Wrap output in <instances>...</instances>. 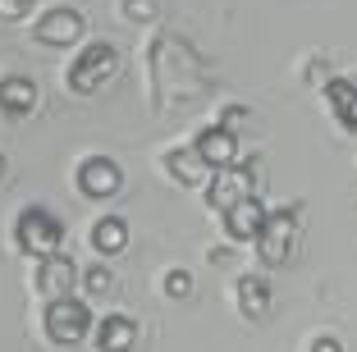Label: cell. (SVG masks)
<instances>
[{
  "label": "cell",
  "mask_w": 357,
  "mask_h": 352,
  "mask_svg": "<svg viewBox=\"0 0 357 352\" xmlns=\"http://www.w3.org/2000/svg\"><path fill=\"white\" fill-rule=\"evenodd\" d=\"M87 330H92V307H87L83 298H55L51 307H46V334H51V343H83Z\"/></svg>",
  "instance_id": "3957f363"
},
{
  "label": "cell",
  "mask_w": 357,
  "mask_h": 352,
  "mask_svg": "<svg viewBox=\"0 0 357 352\" xmlns=\"http://www.w3.org/2000/svg\"><path fill=\"white\" fill-rule=\"evenodd\" d=\"M261 224H266V206L257 197H243L225 211V234H229L234 243H252L257 234H261Z\"/></svg>",
  "instance_id": "9c48e42d"
},
{
  "label": "cell",
  "mask_w": 357,
  "mask_h": 352,
  "mask_svg": "<svg viewBox=\"0 0 357 352\" xmlns=\"http://www.w3.org/2000/svg\"><path fill=\"white\" fill-rule=\"evenodd\" d=\"M119 183H124V174H119V165L110 155H87L83 165H78V188H83V197H92V201L115 197Z\"/></svg>",
  "instance_id": "52a82bcc"
},
{
  "label": "cell",
  "mask_w": 357,
  "mask_h": 352,
  "mask_svg": "<svg viewBox=\"0 0 357 352\" xmlns=\"http://www.w3.org/2000/svg\"><path fill=\"white\" fill-rule=\"evenodd\" d=\"M326 96H330V105H335L339 124L357 133V83H348V78H335V83L326 87Z\"/></svg>",
  "instance_id": "2e32d148"
},
{
  "label": "cell",
  "mask_w": 357,
  "mask_h": 352,
  "mask_svg": "<svg viewBox=\"0 0 357 352\" xmlns=\"http://www.w3.org/2000/svg\"><path fill=\"white\" fill-rule=\"evenodd\" d=\"M156 10H160V0H124V14H133V19H151Z\"/></svg>",
  "instance_id": "ffe728a7"
},
{
  "label": "cell",
  "mask_w": 357,
  "mask_h": 352,
  "mask_svg": "<svg viewBox=\"0 0 357 352\" xmlns=\"http://www.w3.org/2000/svg\"><path fill=\"white\" fill-rule=\"evenodd\" d=\"M78 37H83V14L69 10V5H55L37 19V42L46 46H74Z\"/></svg>",
  "instance_id": "ba28073f"
},
{
  "label": "cell",
  "mask_w": 357,
  "mask_h": 352,
  "mask_svg": "<svg viewBox=\"0 0 357 352\" xmlns=\"http://www.w3.org/2000/svg\"><path fill=\"white\" fill-rule=\"evenodd\" d=\"M137 343V325L128 316H105L96 325V352H133Z\"/></svg>",
  "instance_id": "7c38bea8"
},
{
  "label": "cell",
  "mask_w": 357,
  "mask_h": 352,
  "mask_svg": "<svg viewBox=\"0 0 357 352\" xmlns=\"http://www.w3.org/2000/svg\"><path fill=\"white\" fill-rule=\"evenodd\" d=\"M312 352H344V343L330 339V334H321V339H312Z\"/></svg>",
  "instance_id": "44dd1931"
},
{
  "label": "cell",
  "mask_w": 357,
  "mask_h": 352,
  "mask_svg": "<svg viewBox=\"0 0 357 352\" xmlns=\"http://www.w3.org/2000/svg\"><path fill=\"white\" fill-rule=\"evenodd\" d=\"M243 197H252V165L248 160H234V165H225V169H211V178H206V201L215 211H229L234 201H243Z\"/></svg>",
  "instance_id": "5b68a950"
},
{
  "label": "cell",
  "mask_w": 357,
  "mask_h": 352,
  "mask_svg": "<svg viewBox=\"0 0 357 352\" xmlns=\"http://www.w3.org/2000/svg\"><path fill=\"white\" fill-rule=\"evenodd\" d=\"M14 243H19V252L46 261V257H55L60 243H64V220L51 215L46 206H28L19 220H14Z\"/></svg>",
  "instance_id": "6da1fadb"
},
{
  "label": "cell",
  "mask_w": 357,
  "mask_h": 352,
  "mask_svg": "<svg viewBox=\"0 0 357 352\" xmlns=\"http://www.w3.org/2000/svg\"><path fill=\"white\" fill-rule=\"evenodd\" d=\"M0 178H5V155H0Z\"/></svg>",
  "instance_id": "7402d4cb"
},
{
  "label": "cell",
  "mask_w": 357,
  "mask_h": 352,
  "mask_svg": "<svg viewBox=\"0 0 357 352\" xmlns=\"http://www.w3.org/2000/svg\"><path fill=\"white\" fill-rule=\"evenodd\" d=\"M165 169H169V178H174V183H183V188L206 183V165L197 160V151H192V146H174V151H165Z\"/></svg>",
  "instance_id": "4fadbf2b"
},
{
  "label": "cell",
  "mask_w": 357,
  "mask_h": 352,
  "mask_svg": "<svg viewBox=\"0 0 357 352\" xmlns=\"http://www.w3.org/2000/svg\"><path fill=\"white\" fill-rule=\"evenodd\" d=\"M92 247L101 252V257H115V252H124V247H128V224H124V215H101V220H96Z\"/></svg>",
  "instance_id": "9a60e30c"
},
{
  "label": "cell",
  "mask_w": 357,
  "mask_h": 352,
  "mask_svg": "<svg viewBox=\"0 0 357 352\" xmlns=\"http://www.w3.org/2000/svg\"><path fill=\"white\" fill-rule=\"evenodd\" d=\"M115 69H119V51L110 42H92L69 64V87H74V92H96L105 78H115Z\"/></svg>",
  "instance_id": "277c9868"
},
{
  "label": "cell",
  "mask_w": 357,
  "mask_h": 352,
  "mask_svg": "<svg viewBox=\"0 0 357 352\" xmlns=\"http://www.w3.org/2000/svg\"><path fill=\"white\" fill-rule=\"evenodd\" d=\"M78 284V266L69 257H60V252H55V257H46L42 266H37V289L46 293V298H69V289H74Z\"/></svg>",
  "instance_id": "30bf717a"
},
{
  "label": "cell",
  "mask_w": 357,
  "mask_h": 352,
  "mask_svg": "<svg viewBox=\"0 0 357 352\" xmlns=\"http://www.w3.org/2000/svg\"><path fill=\"white\" fill-rule=\"evenodd\" d=\"M238 307L248 321H261L266 311H271V284L261 275H243L238 280Z\"/></svg>",
  "instance_id": "5bb4252c"
},
{
  "label": "cell",
  "mask_w": 357,
  "mask_h": 352,
  "mask_svg": "<svg viewBox=\"0 0 357 352\" xmlns=\"http://www.w3.org/2000/svg\"><path fill=\"white\" fill-rule=\"evenodd\" d=\"M192 151H197V160L206 169H225L238 160V133L225 124H206L197 137H192Z\"/></svg>",
  "instance_id": "8992f818"
},
{
  "label": "cell",
  "mask_w": 357,
  "mask_h": 352,
  "mask_svg": "<svg viewBox=\"0 0 357 352\" xmlns=\"http://www.w3.org/2000/svg\"><path fill=\"white\" fill-rule=\"evenodd\" d=\"M165 293H169V298H188V293H192V275H188V270H169V275H165Z\"/></svg>",
  "instance_id": "ac0fdd59"
},
{
  "label": "cell",
  "mask_w": 357,
  "mask_h": 352,
  "mask_svg": "<svg viewBox=\"0 0 357 352\" xmlns=\"http://www.w3.org/2000/svg\"><path fill=\"white\" fill-rule=\"evenodd\" d=\"M28 10H32V0H0V19H10V23L28 19Z\"/></svg>",
  "instance_id": "d6986e66"
},
{
  "label": "cell",
  "mask_w": 357,
  "mask_h": 352,
  "mask_svg": "<svg viewBox=\"0 0 357 352\" xmlns=\"http://www.w3.org/2000/svg\"><path fill=\"white\" fill-rule=\"evenodd\" d=\"M32 105H37V87H32V78H23V73L0 78V114L23 119V114H32Z\"/></svg>",
  "instance_id": "8fae6325"
},
{
  "label": "cell",
  "mask_w": 357,
  "mask_h": 352,
  "mask_svg": "<svg viewBox=\"0 0 357 352\" xmlns=\"http://www.w3.org/2000/svg\"><path fill=\"white\" fill-rule=\"evenodd\" d=\"M78 280L87 284V293H110L115 275H110V266H87V270H78Z\"/></svg>",
  "instance_id": "e0dca14e"
},
{
  "label": "cell",
  "mask_w": 357,
  "mask_h": 352,
  "mask_svg": "<svg viewBox=\"0 0 357 352\" xmlns=\"http://www.w3.org/2000/svg\"><path fill=\"white\" fill-rule=\"evenodd\" d=\"M298 215H303L298 206L266 211V224H261V234H257L252 243H257V257H261L271 270H280L284 261L294 257V243H298Z\"/></svg>",
  "instance_id": "7a4b0ae2"
}]
</instances>
